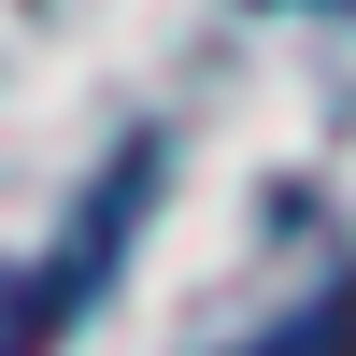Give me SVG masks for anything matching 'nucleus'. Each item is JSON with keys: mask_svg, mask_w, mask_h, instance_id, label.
Returning a JSON list of instances; mask_svg holds the SVG:
<instances>
[{"mask_svg": "<svg viewBox=\"0 0 356 356\" xmlns=\"http://www.w3.org/2000/svg\"><path fill=\"white\" fill-rule=\"evenodd\" d=\"M143 200H157V143H129V157L86 186V214L57 228V257L29 285H0V356H57L72 342V314L114 285V257H129V228H143Z\"/></svg>", "mask_w": 356, "mask_h": 356, "instance_id": "nucleus-1", "label": "nucleus"}]
</instances>
